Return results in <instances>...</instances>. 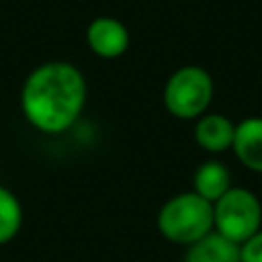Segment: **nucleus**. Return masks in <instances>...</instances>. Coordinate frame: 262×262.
Instances as JSON below:
<instances>
[{"label": "nucleus", "mask_w": 262, "mask_h": 262, "mask_svg": "<svg viewBox=\"0 0 262 262\" xmlns=\"http://www.w3.org/2000/svg\"><path fill=\"white\" fill-rule=\"evenodd\" d=\"M231 149L242 166L262 174V117H248L235 125Z\"/></svg>", "instance_id": "nucleus-7"}, {"label": "nucleus", "mask_w": 262, "mask_h": 262, "mask_svg": "<svg viewBox=\"0 0 262 262\" xmlns=\"http://www.w3.org/2000/svg\"><path fill=\"white\" fill-rule=\"evenodd\" d=\"M23 227V207L18 196L0 184V246L12 242Z\"/></svg>", "instance_id": "nucleus-10"}, {"label": "nucleus", "mask_w": 262, "mask_h": 262, "mask_svg": "<svg viewBox=\"0 0 262 262\" xmlns=\"http://www.w3.org/2000/svg\"><path fill=\"white\" fill-rule=\"evenodd\" d=\"M231 188V174L225 164L219 160H207L203 162L192 176V190L203 196L209 203H215L219 196H223Z\"/></svg>", "instance_id": "nucleus-8"}, {"label": "nucleus", "mask_w": 262, "mask_h": 262, "mask_svg": "<svg viewBox=\"0 0 262 262\" xmlns=\"http://www.w3.org/2000/svg\"><path fill=\"white\" fill-rule=\"evenodd\" d=\"M184 262H239V246L211 231L203 239L188 246Z\"/></svg>", "instance_id": "nucleus-9"}, {"label": "nucleus", "mask_w": 262, "mask_h": 262, "mask_svg": "<svg viewBox=\"0 0 262 262\" xmlns=\"http://www.w3.org/2000/svg\"><path fill=\"white\" fill-rule=\"evenodd\" d=\"M86 43L94 55L102 59H117L129 49L131 37L119 18L96 16L86 29Z\"/></svg>", "instance_id": "nucleus-5"}, {"label": "nucleus", "mask_w": 262, "mask_h": 262, "mask_svg": "<svg viewBox=\"0 0 262 262\" xmlns=\"http://www.w3.org/2000/svg\"><path fill=\"white\" fill-rule=\"evenodd\" d=\"M156 225L168 242L192 246L213 231V203L194 190L178 192L160 207Z\"/></svg>", "instance_id": "nucleus-2"}, {"label": "nucleus", "mask_w": 262, "mask_h": 262, "mask_svg": "<svg viewBox=\"0 0 262 262\" xmlns=\"http://www.w3.org/2000/svg\"><path fill=\"white\" fill-rule=\"evenodd\" d=\"M213 92L215 84L205 68L182 66L166 80L162 100L172 117L182 121H196L207 113L213 100Z\"/></svg>", "instance_id": "nucleus-3"}, {"label": "nucleus", "mask_w": 262, "mask_h": 262, "mask_svg": "<svg viewBox=\"0 0 262 262\" xmlns=\"http://www.w3.org/2000/svg\"><path fill=\"white\" fill-rule=\"evenodd\" d=\"M235 123L219 113H205L194 123V141L209 154H223L231 149Z\"/></svg>", "instance_id": "nucleus-6"}, {"label": "nucleus", "mask_w": 262, "mask_h": 262, "mask_svg": "<svg viewBox=\"0 0 262 262\" xmlns=\"http://www.w3.org/2000/svg\"><path fill=\"white\" fill-rule=\"evenodd\" d=\"M258 229H262V205L252 190L231 186L213 203V231L225 239L239 246Z\"/></svg>", "instance_id": "nucleus-4"}, {"label": "nucleus", "mask_w": 262, "mask_h": 262, "mask_svg": "<svg viewBox=\"0 0 262 262\" xmlns=\"http://www.w3.org/2000/svg\"><path fill=\"white\" fill-rule=\"evenodd\" d=\"M239 262H262V229L239 244Z\"/></svg>", "instance_id": "nucleus-11"}, {"label": "nucleus", "mask_w": 262, "mask_h": 262, "mask_svg": "<svg viewBox=\"0 0 262 262\" xmlns=\"http://www.w3.org/2000/svg\"><path fill=\"white\" fill-rule=\"evenodd\" d=\"M86 94V78L74 63L45 61L23 82L20 111L39 133L61 135L82 115Z\"/></svg>", "instance_id": "nucleus-1"}]
</instances>
